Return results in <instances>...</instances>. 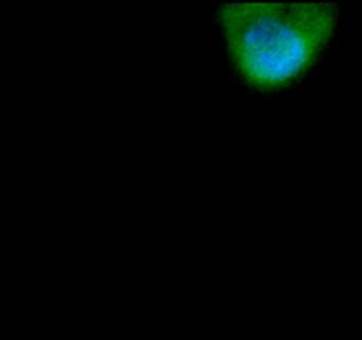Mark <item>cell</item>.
<instances>
[{"mask_svg": "<svg viewBox=\"0 0 362 340\" xmlns=\"http://www.w3.org/2000/svg\"><path fill=\"white\" fill-rule=\"evenodd\" d=\"M233 60L258 85H276L303 71L336 23V4L237 0L219 9Z\"/></svg>", "mask_w": 362, "mask_h": 340, "instance_id": "6da1fadb", "label": "cell"}]
</instances>
